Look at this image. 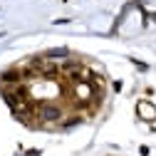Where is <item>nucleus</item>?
Returning a JSON list of instances; mask_svg holds the SVG:
<instances>
[{
    "label": "nucleus",
    "instance_id": "obj_1",
    "mask_svg": "<svg viewBox=\"0 0 156 156\" xmlns=\"http://www.w3.org/2000/svg\"><path fill=\"white\" fill-rule=\"evenodd\" d=\"M40 119L42 122H57V119H62V109L57 104H42L40 107Z\"/></svg>",
    "mask_w": 156,
    "mask_h": 156
},
{
    "label": "nucleus",
    "instance_id": "obj_4",
    "mask_svg": "<svg viewBox=\"0 0 156 156\" xmlns=\"http://www.w3.org/2000/svg\"><path fill=\"white\" fill-rule=\"evenodd\" d=\"M82 119H80V116H77V119H69V122H65V129H72V126H77V124H80Z\"/></svg>",
    "mask_w": 156,
    "mask_h": 156
},
{
    "label": "nucleus",
    "instance_id": "obj_2",
    "mask_svg": "<svg viewBox=\"0 0 156 156\" xmlns=\"http://www.w3.org/2000/svg\"><path fill=\"white\" fill-rule=\"evenodd\" d=\"M20 72H17V69H8V72H3V77H0V80H3V82H10V84H20Z\"/></svg>",
    "mask_w": 156,
    "mask_h": 156
},
{
    "label": "nucleus",
    "instance_id": "obj_3",
    "mask_svg": "<svg viewBox=\"0 0 156 156\" xmlns=\"http://www.w3.org/2000/svg\"><path fill=\"white\" fill-rule=\"evenodd\" d=\"M69 52L67 50H55V52H47V57H67Z\"/></svg>",
    "mask_w": 156,
    "mask_h": 156
}]
</instances>
